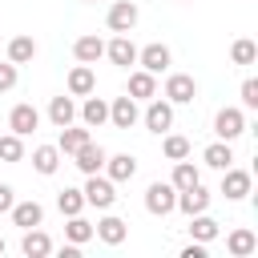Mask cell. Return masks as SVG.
Returning <instances> with one entry per match:
<instances>
[{"label": "cell", "instance_id": "33", "mask_svg": "<svg viewBox=\"0 0 258 258\" xmlns=\"http://www.w3.org/2000/svg\"><path fill=\"white\" fill-rule=\"evenodd\" d=\"M64 238H69L73 246H85V242H93V222H85L81 214H73V218H69V226H64Z\"/></svg>", "mask_w": 258, "mask_h": 258}, {"label": "cell", "instance_id": "19", "mask_svg": "<svg viewBox=\"0 0 258 258\" xmlns=\"http://www.w3.org/2000/svg\"><path fill=\"white\" fill-rule=\"evenodd\" d=\"M73 56H77L81 64H97V60L105 56V40H101L97 32H85V36L73 40Z\"/></svg>", "mask_w": 258, "mask_h": 258}, {"label": "cell", "instance_id": "1", "mask_svg": "<svg viewBox=\"0 0 258 258\" xmlns=\"http://www.w3.org/2000/svg\"><path fill=\"white\" fill-rule=\"evenodd\" d=\"M81 194H85V206H93V210H113V202H117V181H109L105 173H89L85 185H81Z\"/></svg>", "mask_w": 258, "mask_h": 258}, {"label": "cell", "instance_id": "31", "mask_svg": "<svg viewBox=\"0 0 258 258\" xmlns=\"http://www.w3.org/2000/svg\"><path fill=\"white\" fill-rule=\"evenodd\" d=\"M165 141H161V153L169 157V161H181V157H189V137H181V133H161Z\"/></svg>", "mask_w": 258, "mask_h": 258}, {"label": "cell", "instance_id": "18", "mask_svg": "<svg viewBox=\"0 0 258 258\" xmlns=\"http://www.w3.org/2000/svg\"><path fill=\"white\" fill-rule=\"evenodd\" d=\"M226 250H230V258H250L258 250V234L250 226H238V230L226 234Z\"/></svg>", "mask_w": 258, "mask_h": 258}, {"label": "cell", "instance_id": "40", "mask_svg": "<svg viewBox=\"0 0 258 258\" xmlns=\"http://www.w3.org/2000/svg\"><path fill=\"white\" fill-rule=\"evenodd\" d=\"M85 4H97V0H85Z\"/></svg>", "mask_w": 258, "mask_h": 258}, {"label": "cell", "instance_id": "27", "mask_svg": "<svg viewBox=\"0 0 258 258\" xmlns=\"http://www.w3.org/2000/svg\"><path fill=\"white\" fill-rule=\"evenodd\" d=\"M202 165H210V169H226V165H234V149H230V141H214V145H206V149H202Z\"/></svg>", "mask_w": 258, "mask_h": 258}, {"label": "cell", "instance_id": "9", "mask_svg": "<svg viewBox=\"0 0 258 258\" xmlns=\"http://www.w3.org/2000/svg\"><path fill=\"white\" fill-rule=\"evenodd\" d=\"M137 121H141V109H137V101H133L129 93L109 101V125H113V129H133Z\"/></svg>", "mask_w": 258, "mask_h": 258}, {"label": "cell", "instance_id": "24", "mask_svg": "<svg viewBox=\"0 0 258 258\" xmlns=\"http://www.w3.org/2000/svg\"><path fill=\"white\" fill-rule=\"evenodd\" d=\"M48 121H52L56 129L73 125V121H77V101H73V97H64V93H60V97H52V101H48Z\"/></svg>", "mask_w": 258, "mask_h": 258}, {"label": "cell", "instance_id": "38", "mask_svg": "<svg viewBox=\"0 0 258 258\" xmlns=\"http://www.w3.org/2000/svg\"><path fill=\"white\" fill-rule=\"evenodd\" d=\"M181 258H206V242H189V246H181Z\"/></svg>", "mask_w": 258, "mask_h": 258}, {"label": "cell", "instance_id": "11", "mask_svg": "<svg viewBox=\"0 0 258 258\" xmlns=\"http://www.w3.org/2000/svg\"><path fill=\"white\" fill-rule=\"evenodd\" d=\"M137 4L133 0H117V4H109V12H105V24H109V32H133V24H137Z\"/></svg>", "mask_w": 258, "mask_h": 258}, {"label": "cell", "instance_id": "7", "mask_svg": "<svg viewBox=\"0 0 258 258\" xmlns=\"http://www.w3.org/2000/svg\"><path fill=\"white\" fill-rule=\"evenodd\" d=\"M141 121H145V129H149V133H165V129H173V105H169L165 97H149V105H145Z\"/></svg>", "mask_w": 258, "mask_h": 258}, {"label": "cell", "instance_id": "34", "mask_svg": "<svg viewBox=\"0 0 258 258\" xmlns=\"http://www.w3.org/2000/svg\"><path fill=\"white\" fill-rule=\"evenodd\" d=\"M230 60H234V64H254V60H258V44L246 40V36L234 40V44H230Z\"/></svg>", "mask_w": 258, "mask_h": 258}, {"label": "cell", "instance_id": "21", "mask_svg": "<svg viewBox=\"0 0 258 258\" xmlns=\"http://www.w3.org/2000/svg\"><path fill=\"white\" fill-rule=\"evenodd\" d=\"M20 254H24V258H44V254H52V238H48L40 226H32V230H24V238H20Z\"/></svg>", "mask_w": 258, "mask_h": 258}, {"label": "cell", "instance_id": "28", "mask_svg": "<svg viewBox=\"0 0 258 258\" xmlns=\"http://www.w3.org/2000/svg\"><path fill=\"white\" fill-rule=\"evenodd\" d=\"M32 56H36V40H32L28 32H20V36L8 40V60H12V64H28Z\"/></svg>", "mask_w": 258, "mask_h": 258}, {"label": "cell", "instance_id": "17", "mask_svg": "<svg viewBox=\"0 0 258 258\" xmlns=\"http://www.w3.org/2000/svg\"><path fill=\"white\" fill-rule=\"evenodd\" d=\"M64 85H69V97H89V93L97 89V73H93V64H81V60H77V64L69 69V81H64Z\"/></svg>", "mask_w": 258, "mask_h": 258}, {"label": "cell", "instance_id": "14", "mask_svg": "<svg viewBox=\"0 0 258 258\" xmlns=\"http://www.w3.org/2000/svg\"><path fill=\"white\" fill-rule=\"evenodd\" d=\"M105 56H109L117 69H133V64H137V44L129 40V32H117V36L105 44Z\"/></svg>", "mask_w": 258, "mask_h": 258}, {"label": "cell", "instance_id": "2", "mask_svg": "<svg viewBox=\"0 0 258 258\" xmlns=\"http://www.w3.org/2000/svg\"><path fill=\"white\" fill-rule=\"evenodd\" d=\"M214 133H218V141H238V137L246 133V109H242V105L218 109V113H214Z\"/></svg>", "mask_w": 258, "mask_h": 258}, {"label": "cell", "instance_id": "39", "mask_svg": "<svg viewBox=\"0 0 258 258\" xmlns=\"http://www.w3.org/2000/svg\"><path fill=\"white\" fill-rule=\"evenodd\" d=\"M0 254H4V238H0Z\"/></svg>", "mask_w": 258, "mask_h": 258}, {"label": "cell", "instance_id": "26", "mask_svg": "<svg viewBox=\"0 0 258 258\" xmlns=\"http://www.w3.org/2000/svg\"><path fill=\"white\" fill-rule=\"evenodd\" d=\"M218 234H222V222H214V218H210L206 210L189 218V238H194V242H206V246H210V242H214Z\"/></svg>", "mask_w": 258, "mask_h": 258}, {"label": "cell", "instance_id": "10", "mask_svg": "<svg viewBox=\"0 0 258 258\" xmlns=\"http://www.w3.org/2000/svg\"><path fill=\"white\" fill-rule=\"evenodd\" d=\"M36 125H40V109H36L32 101H20V105L8 109V129H12V133L28 137V133H36Z\"/></svg>", "mask_w": 258, "mask_h": 258}, {"label": "cell", "instance_id": "12", "mask_svg": "<svg viewBox=\"0 0 258 258\" xmlns=\"http://www.w3.org/2000/svg\"><path fill=\"white\" fill-rule=\"evenodd\" d=\"M69 157H73V165L89 177V173H101V165H105L109 149H105V145H97V141H85V145H81L77 153H69Z\"/></svg>", "mask_w": 258, "mask_h": 258}, {"label": "cell", "instance_id": "8", "mask_svg": "<svg viewBox=\"0 0 258 258\" xmlns=\"http://www.w3.org/2000/svg\"><path fill=\"white\" fill-rule=\"evenodd\" d=\"M210 202H214V194L202 185V181H194V185H185V189H177V206L173 210H181L185 218H194V214H202V210H210Z\"/></svg>", "mask_w": 258, "mask_h": 258}, {"label": "cell", "instance_id": "29", "mask_svg": "<svg viewBox=\"0 0 258 258\" xmlns=\"http://www.w3.org/2000/svg\"><path fill=\"white\" fill-rule=\"evenodd\" d=\"M0 161H8V165H16V161H24V137L20 133H0Z\"/></svg>", "mask_w": 258, "mask_h": 258}, {"label": "cell", "instance_id": "35", "mask_svg": "<svg viewBox=\"0 0 258 258\" xmlns=\"http://www.w3.org/2000/svg\"><path fill=\"white\" fill-rule=\"evenodd\" d=\"M238 97H242V109H246V113H254V109H258V81H254V77H246V81H242V89H238Z\"/></svg>", "mask_w": 258, "mask_h": 258}, {"label": "cell", "instance_id": "36", "mask_svg": "<svg viewBox=\"0 0 258 258\" xmlns=\"http://www.w3.org/2000/svg\"><path fill=\"white\" fill-rule=\"evenodd\" d=\"M16 81H20V64L4 60V64H0V93H12V89H16Z\"/></svg>", "mask_w": 258, "mask_h": 258}, {"label": "cell", "instance_id": "5", "mask_svg": "<svg viewBox=\"0 0 258 258\" xmlns=\"http://www.w3.org/2000/svg\"><path fill=\"white\" fill-rule=\"evenodd\" d=\"M161 97H165L169 105H189V101L198 97V81H194L189 73H165V89H161Z\"/></svg>", "mask_w": 258, "mask_h": 258}, {"label": "cell", "instance_id": "30", "mask_svg": "<svg viewBox=\"0 0 258 258\" xmlns=\"http://www.w3.org/2000/svg\"><path fill=\"white\" fill-rule=\"evenodd\" d=\"M194 181H202V169L194 165V161H173V177H169V185L173 189H185V185H194Z\"/></svg>", "mask_w": 258, "mask_h": 258}, {"label": "cell", "instance_id": "3", "mask_svg": "<svg viewBox=\"0 0 258 258\" xmlns=\"http://www.w3.org/2000/svg\"><path fill=\"white\" fill-rule=\"evenodd\" d=\"M250 169H238V165H226L222 169V185H218V194L226 198V202H246L250 198Z\"/></svg>", "mask_w": 258, "mask_h": 258}, {"label": "cell", "instance_id": "25", "mask_svg": "<svg viewBox=\"0 0 258 258\" xmlns=\"http://www.w3.org/2000/svg\"><path fill=\"white\" fill-rule=\"evenodd\" d=\"M85 141H93L89 125H77V121H73V125H64V129H60V137H56V149H60V153H77Z\"/></svg>", "mask_w": 258, "mask_h": 258}, {"label": "cell", "instance_id": "20", "mask_svg": "<svg viewBox=\"0 0 258 258\" xmlns=\"http://www.w3.org/2000/svg\"><path fill=\"white\" fill-rule=\"evenodd\" d=\"M77 117H81V125H89V129H101L105 121H109V101L105 97H85V105L77 109Z\"/></svg>", "mask_w": 258, "mask_h": 258}, {"label": "cell", "instance_id": "6", "mask_svg": "<svg viewBox=\"0 0 258 258\" xmlns=\"http://www.w3.org/2000/svg\"><path fill=\"white\" fill-rule=\"evenodd\" d=\"M169 64H173V52H169V44H161V40H153V44H145V48H137V69H145V73H169Z\"/></svg>", "mask_w": 258, "mask_h": 258}, {"label": "cell", "instance_id": "22", "mask_svg": "<svg viewBox=\"0 0 258 258\" xmlns=\"http://www.w3.org/2000/svg\"><path fill=\"white\" fill-rule=\"evenodd\" d=\"M133 101H149V97H157V77L153 73H145V69H133L129 73V89H125Z\"/></svg>", "mask_w": 258, "mask_h": 258}, {"label": "cell", "instance_id": "15", "mask_svg": "<svg viewBox=\"0 0 258 258\" xmlns=\"http://www.w3.org/2000/svg\"><path fill=\"white\" fill-rule=\"evenodd\" d=\"M101 173L109 177V181H133V173H137V157L133 153H109L105 157V165H101Z\"/></svg>", "mask_w": 258, "mask_h": 258}, {"label": "cell", "instance_id": "32", "mask_svg": "<svg viewBox=\"0 0 258 258\" xmlns=\"http://www.w3.org/2000/svg\"><path fill=\"white\" fill-rule=\"evenodd\" d=\"M56 210H60L64 218L81 214V210H85V194H81V189H73V185H64V189L56 194Z\"/></svg>", "mask_w": 258, "mask_h": 258}, {"label": "cell", "instance_id": "13", "mask_svg": "<svg viewBox=\"0 0 258 258\" xmlns=\"http://www.w3.org/2000/svg\"><path fill=\"white\" fill-rule=\"evenodd\" d=\"M8 218H12V226H20V230H32V226H40L44 222V206L36 202V198H16L12 202V210H8Z\"/></svg>", "mask_w": 258, "mask_h": 258}, {"label": "cell", "instance_id": "4", "mask_svg": "<svg viewBox=\"0 0 258 258\" xmlns=\"http://www.w3.org/2000/svg\"><path fill=\"white\" fill-rule=\"evenodd\" d=\"M173 206H177V189H173L169 181H149V185H145V210H149L153 218L173 214Z\"/></svg>", "mask_w": 258, "mask_h": 258}, {"label": "cell", "instance_id": "37", "mask_svg": "<svg viewBox=\"0 0 258 258\" xmlns=\"http://www.w3.org/2000/svg\"><path fill=\"white\" fill-rule=\"evenodd\" d=\"M12 202H16V189H12L8 181H0V214H8V210H12Z\"/></svg>", "mask_w": 258, "mask_h": 258}, {"label": "cell", "instance_id": "16", "mask_svg": "<svg viewBox=\"0 0 258 258\" xmlns=\"http://www.w3.org/2000/svg\"><path fill=\"white\" fill-rule=\"evenodd\" d=\"M93 238H101L105 246H121V242L129 238V222L117 218V214H105V218L93 226Z\"/></svg>", "mask_w": 258, "mask_h": 258}, {"label": "cell", "instance_id": "23", "mask_svg": "<svg viewBox=\"0 0 258 258\" xmlns=\"http://www.w3.org/2000/svg\"><path fill=\"white\" fill-rule=\"evenodd\" d=\"M60 157H64V153H60L56 145H36V149H32V169H36L40 177H52V173L60 169Z\"/></svg>", "mask_w": 258, "mask_h": 258}]
</instances>
